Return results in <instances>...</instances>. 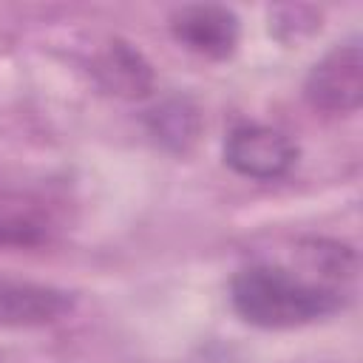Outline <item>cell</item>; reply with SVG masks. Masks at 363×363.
<instances>
[{"label": "cell", "instance_id": "1", "mask_svg": "<svg viewBox=\"0 0 363 363\" xmlns=\"http://www.w3.org/2000/svg\"><path fill=\"white\" fill-rule=\"evenodd\" d=\"M233 309L261 329H295L329 318L343 306L335 284L309 281L281 264H250L230 284Z\"/></svg>", "mask_w": 363, "mask_h": 363}, {"label": "cell", "instance_id": "2", "mask_svg": "<svg viewBox=\"0 0 363 363\" xmlns=\"http://www.w3.org/2000/svg\"><path fill=\"white\" fill-rule=\"evenodd\" d=\"M303 94L312 108L326 113H352L363 99V51L357 40L335 45L309 71Z\"/></svg>", "mask_w": 363, "mask_h": 363}, {"label": "cell", "instance_id": "3", "mask_svg": "<svg viewBox=\"0 0 363 363\" xmlns=\"http://www.w3.org/2000/svg\"><path fill=\"white\" fill-rule=\"evenodd\" d=\"M295 159H298L295 142L269 125H255V122L235 125L224 142V162L235 173L258 182H272L286 176Z\"/></svg>", "mask_w": 363, "mask_h": 363}, {"label": "cell", "instance_id": "4", "mask_svg": "<svg viewBox=\"0 0 363 363\" xmlns=\"http://www.w3.org/2000/svg\"><path fill=\"white\" fill-rule=\"evenodd\" d=\"M74 309L71 292L26 278L0 275V326L34 329L62 320Z\"/></svg>", "mask_w": 363, "mask_h": 363}, {"label": "cell", "instance_id": "5", "mask_svg": "<svg viewBox=\"0 0 363 363\" xmlns=\"http://www.w3.org/2000/svg\"><path fill=\"white\" fill-rule=\"evenodd\" d=\"M173 37L210 60H224L238 45V17L224 6H184L170 17Z\"/></svg>", "mask_w": 363, "mask_h": 363}, {"label": "cell", "instance_id": "6", "mask_svg": "<svg viewBox=\"0 0 363 363\" xmlns=\"http://www.w3.org/2000/svg\"><path fill=\"white\" fill-rule=\"evenodd\" d=\"M96 71L105 79V85L111 91L122 94V96H142V94H147V88L153 82L150 65L128 43H113L99 57V68Z\"/></svg>", "mask_w": 363, "mask_h": 363}]
</instances>
